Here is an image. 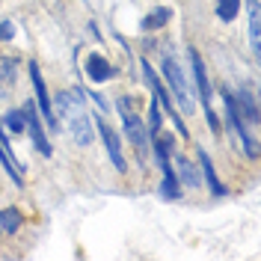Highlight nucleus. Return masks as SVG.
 <instances>
[{
  "mask_svg": "<svg viewBox=\"0 0 261 261\" xmlns=\"http://www.w3.org/2000/svg\"><path fill=\"white\" fill-rule=\"evenodd\" d=\"M261 18H258V0H249V39H252V54L258 57L261 48Z\"/></svg>",
  "mask_w": 261,
  "mask_h": 261,
  "instance_id": "16",
  "label": "nucleus"
},
{
  "mask_svg": "<svg viewBox=\"0 0 261 261\" xmlns=\"http://www.w3.org/2000/svg\"><path fill=\"white\" fill-rule=\"evenodd\" d=\"M89 98L95 101V107H98V110H107V101H104V98L98 95V92H92V95H89Z\"/></svg>",
  "mask_w": 261,
  "mask_h": 261,
  "instance_id": "24",
  "label": "nucleus"
},
{
  "mask_svg": "<svg viewBox=\"0 0 261 261\" xmlns=\"http://www.w3.org/2000/svg\"><path fill=\"white\" fill-rule=\"evenodd\" d=\"M187 57H190V68H193V83H196V92H199V98H202V104H205V113H208V125H211L214 134H220V119H217V113H214L211 101H214V92H211V81H208V71H205V63H202V54L196 48L187 50Z\"/></svg>",
  "mask_w": 261,
  "mask_h": 261,
  "instance_id": "2",
  "label": "nucleus"
},
{
  "mask_svg": "<svg viewBox=\"0 0 261 261\" xmlns=\"http://www.w3.org/2000/svg\"><path fill=\"white\" fill-rule=\"evenodd\" d=\"M161 125H163V119H161V104H158V98L148 104V134L154 137V134H161Z\"/></svg>",
  "mask_w": 261,
  "mask_h": 261,
  "instance_id": "21",
  "label": "nucleus"
},
{
  "mask_svg": "<svg viewBox=\"0 0 261 261\" xmlns=\"http://www.w3.org/2000/svg\"><path fill=\"white\" fill-rule=\"evenodd\" d=\"M169 18H172V9H166V6H158V9H151L146 18H143V30L148 33H154V30H161V27H166L169 24Z\"/></svg>",
  "mask_w": 261,
  "mask_h": 261,
  "instance_id": "15",
  "label": "nucleus"
},
{
  "mask_svg": "<svg viewBox=\"0 0 261 261\" xmlns=\"http://www.w3.org/2000/svg\"><path fill=\"white\" fill-rule=\"evenodd\" d=\"M18 77V60L15 57H0V81L12 83Z\"/></svg>",
  "mask_w": 261,
  "mask_h": 261,
  "instance_id": "20",
  "label": "nucleus"
},
{
  "mask_svg": "<svg viewBox=\"0 0 261 261\" xmlns=\"http://www.w3.org/2000/svg\"><path fill=\"white\" fill-rule=\"evenodd\" d=\"M0 161H3V169L9 172V178L21 187V184H24V163L15 158V151H12V146H9V140H6L3 128H0Z\"/></svg>",
  "mask_w": 261,
  "mask_h": 261,
  "instance_id": "11",
  "label": "nucleus"
},
{
  "mask_svg": "<svg viewBox=\"0 0 261 261\" xmlns=\"http://www.w3.org/2000/svg\"><path fill=\"white\" fill-rule=\"evenodd\" d=\"M119 113H122V125H125V137L130 140V146L137 148L140 154H146L148 137H146V122L130 110L128 98H119Z\"/></svg>",
  "mask_w": 261,
  "mask_h": 261,
  "instance_id": "6",
  "label": "nucleus"
},
{
  "mask_svg": "<svg viewBox=\"0 0 261 261\" xmlns=\"http://www.w3.org/2000/svg\"><path fill=\"white\" fill-rule=\"evenodd\" d=\"M83 71H86V77H89L92 83H104V81H110V77L116 74V68L107 63L101 54H89V57H86V65H83Z\"/></svg>",
  "mask_w": 261,
  "mask_h": 261,
  "instance_id": "12",
  "label": "nucleus"
},
{
  "mask_svg": "<svg viewBox=\"0 0 261 261\" xmlns=\"http://www.w3.org/2000/svg\"><path fill=\"white\" fill-rule=\"evenodd\" d=\"M27 68H30L33 92H36V107H39V113H42V122H48L50 130H57L60 125H57V113H54V107H50V95H48V89H45V77L39 74V65L36 63H30Z\"/></svg>",
  "mask_w": 261,
  "mask_h": 261,
  "instance_id": "8",
  "label": "nucleus"
},
{
  "mask_svg": "<svg viewBox=\"0 0 261 261\" xmlns=\"http://www.w3.org/2000/svg\"><path fill=\"white\" fill-rule=\"evenodd\" d=\"M178 175H181V181H184L187 187H199V169L190 166L187 158H178Z\"/></svg>",
  "mask_w": 261,
  "mask_h": 261,
  "instance_id": "19",
  "label": "nucleus"
},
{
  "mask_svg": "<svg viewBox=\"0 0 261 261\" xmlns=\"http://www.w3.org/2000/svg\"><path fill=\"white\" fill-rule=\"evenodd\" d=\"M234 101L241 104V110H238L241 119L249 122V125H258V104H255V95H252V92H246L244 86H241V92L234 95Z\"/></svg>",
  "mask_w": 261,
  "mask_h": 261,
  "instance_id": "14",
  "label": "nucleus"
},
{
  "mask_svg": "<svg viewBox=\"0 0 261 261\" xmlns=\"http://www.w3.org/2000/svg\"><path fill=\"white\" fill-rule=\"evenodd\" d=\"M241 12V0H217V18L220 21H234Z\"/></svg>",
  "mask_w": 261,
  "mask_h": 261,
  "instance_id": "18",
  "label": "nucleus"
},
{
  "mask_svg": "<svg viewBox=\"0 0 261 261\" xmlns=\"http://www.w3.org/2000/svg\"><path fill=\"white\" fill-rule=\"evenodd\" d=\"M57 110H60V116L68 122L74 143H77V146H89V143H92V122H89V116L83 110V92L81 89H74V92H60V95H57Z\"/></svg>",
  "mask_w": 261,
  "mask_h": 261,
  "instance_id": "1",
  "label": "nucleus"
},
{
  "mask_svg": "<svg viewBox=\"0 0 261 261\" xmlns=\"http://www.w3.org/2000/svg\"><path fill=\"white\" fill-rule=\"evenodd\" d=\"M169 151H172V137H161L154 134V154H158V163L163 169V181H161V196L163 199H178L181 187H178V175L169 163Z\"/></svg>",
  "mask_w": 261,
  "mask_h": 261,
  "instance_id": "3",
  "label": "nucleus"
},
{
  "mask_svg": "<svg viewBox=\"0 0 261 261\" xmlns=\"http://www.w3.org/2000/svg\"><path fill=\"white\" fill-rule=\"evenodd\" d=\"M143 74H146V83L151 86V95L158 98V104H161L163 110L169 113V122H172V125H175V130H178L181 137L187 140V137H190V130H187L184 119H181V116L175 113V107H172V92H169V89H163V83L158 81V71H154V68L146 63V57H143Z\"/></svg>",
  "mask_w": 261,
  "mask_h": 261,
  "instance_id": "5",
  "label": "nucleus"
},
{
  "mask_svg": "<svg viewBox=\"0 0 261 261\" xmlns=\"http://www.w3.org/2000/svg\"><path fill=\"white\" fill-rule=\"evenodd\" d=\"M24 119H27V128L24 130L30 134L33 146L48 158L50 154V143H48V137H45V130H42V119H39V113H36V101H30V98H27V107H24Z\"/></svg>",
  "mask_w": 261,
  "mask_h": 261,
  "instance_id": "9",
  "label": "nucleus"
},
{
  "mask_svg": "<svg viewBox=\"0 0 261 261\" xmlns=\"http://www.w3.org/2000/svg\"><path fill=\"white\" fill-rule=\"evenodd\" d=\"M6 125H9V130H12V134H24V128H27L24 110H9V113H6Z\"/></svg>",
  "mask_w": 261,
  "mask_h": 261,
  "instance_id": "22",
  "label": "nucleus"
},
{
  "mask_svg": "<svg viewBox=\"0 0 261 261\" xmlns=\"http://www.w3.org/2000/svg\"><path fill=\"white\" fill-rule=\"evenodd\" d=\"M21 223H24V217H21L18 208H3V211H0V228H3L6 234H15L18 228H21Z\"/></svg>",
  "mask_w": 261,
  "mask_h": 261,
  "instance_id": "17",
  "label": "nucleus"
},
{
  "mask_svg": "<svg viewBox=\"0 0 261 261\" xmlns=\"http://www.w3.org/2000/svg\"><path fill=\"white\" fill-rule=\"evenodd\" d=\"M223 98H226L228 122H231V128L238 130V137H241V146H244V151L255 161V158H258V140L246 134V122L241 119V113H238V101H234V95H231V89H223Z\"/></svg>",
  "mask_w": 261,
  "mask_h": 261,
  "instance_id": "7",
  "label": "nucleus"
},
{
  "mask_svg": "<svg viewBox=\"0 0 261 261\" xmlns=\"http://www.w3.org/2000/svg\"><path fill=\"white\" fill-rule=\"evenodd\" d=\"M15 36V24L12 21H0V42H9Z\"/></svg>",
  "mask_w": 261,
  "mask_h": 261,
  "instance_id": "23",
  "label": "nucleus"
},
{
  "mask_svg": "<svg viewBox=\"0 0 261 261\" xmlns=\"http://www.w3.org/2000/svg\"><path fill=\"white\" fill-rule=\"evenodd\" d=\"M199 163H202V175L208 181V187H211L214 196H226V187H223V181L217 178V169H214L211 158H208V151L205 148H199Z\"/></svg>",
  "mask_w": 261,
  "mask_h": 261,
  "instance_id": "13",
  "label": "nucleus"
},
{
  "mask_svg": "<svg viewBox=\"0 0 261 261\" xmlns=\"http://www.w3.org/2000/svg\"><path fill=\"white\" fill-rule=\"evenodd\" d=\"M163 77H166V83H169V92H172V98L181 104V110L184 113H193V98H190V89H187V81H184V71H181V65L175 57H163V65H161Z\"/></svg>",
  "mask_w": 261,
  "mask_h": 261,
  "instance_id": "4",
  "label": "nucleus"
},
{
  "mask_svg": "<svg viewBox=\"0 0 261 261\" xmlns=\"http://www.w3.org/2000/svg\"><path fill=\"white\" fill-rule=\"evenodd\" d=\"M98 134H101V140H104V148H107L113 166L119 172H125V169H128V161H125V154H122V140H119V134H116L104 119H98Z\"/></svg>",
  "mask_w": 261,
  "mask_h": 261,
  "instance_id": "10",
  "label": "nucleus"
}]
</instances>
